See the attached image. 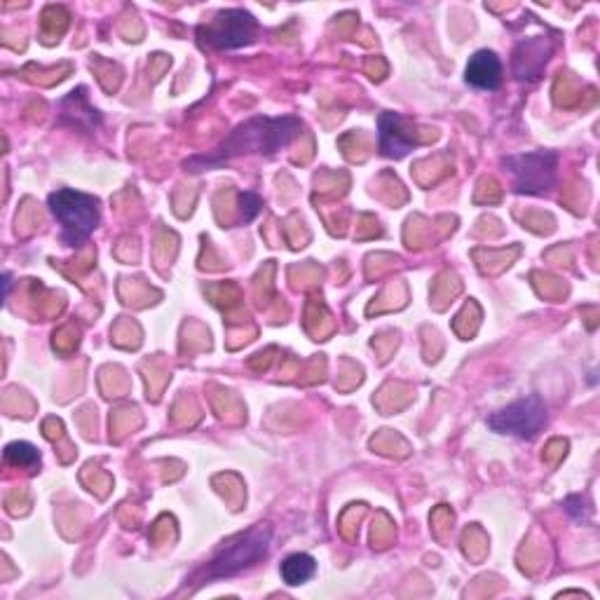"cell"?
Masks as SVG:
<instances>
[{
  "label": "cell",
  "mask_w": 600,
  "mask_h": 600,
  "mask_svg": "<svg viewBox=\"0 0 600 600\" xmlns=\"http://www.w3.org/2000/svg\"><path fill=\"white\" fill-rule=\"evenodd\" d=\"M300 129H303V122H300L296 115H282V118L256 115V118L237 125L233 132L225 136L221 146H218L214 153L190 160L188 167L193 169V172H202L204 167L223 165V162L233 160L237 155L244 153L272 155L277 153V150L289 146L300 134Z\"/></svg>",
  "instance_id": "1"
},
{
  "label": "cell",
  "mask_w": 600,
  "mask_h": 600,
  "mask_svg": "<svg viewBox=\"0 0 600 600\" xmlns=\"http://www.w3.org/2000/svg\"><path fill=\"white\" fill-rule=\"evenodd\" d=\"M50 211L61 228V240L68 247L85 244L101 221L97 197L71 188H61L50 195Z\"/></svg>",
  "instance_id": "2"
},
{
  "label": "cell",
  "mask_w": 600,
  "mask_h": 600,
  "mask_svg": "<svg viewBox=\"0 0 600 600\" xmlns=\"http://www.w3.org/2000/svg\"><path fill=\"white\" fill-rule=\"evenodd\" d=\"M272 544V530L268 525H256V528L247 530V533L233 537L230 542H225L214 561L209 563L204 579H223L233 577L237 572L251 568L261 558L268 556V549Z\"/></svg>",
  "instance_id": "3"
},
{
  "label": "cell",
  "mask_w": 600,
  "mask_h": 600,
  "mask_svg": "<svg viewBox=\"0 0 600 600\" xmlns=\"http://www.w3.org/2000/svg\"><path fill=\"white\" fill-rule=\"evenodd\" d=\"M258 24L247 10H225L211 19L207 26H200L197 36L204 47L211 50H237L256 40Z\"/></svg>",
  "instance_id": "4"
},
{
  "label": "cell",
  "mask_w": 600,
  "mask_h": 600,
  "mask_svg": "<svg viewBox=\"0 0 600 600\" xmlns=\"http://www.w3.org/2000/svg\"><path fill=\"white\" fill-rule=\"evenodd\" d=\"M558 155L551 150H537V153H521L504 158V167L514 176V186L518 193L544 195L556 183Z\"/></svg>",
  "instance_id": "5"
},
{
  "label": "cell",
  "mask_w": 600,
  "mask_h": 600,
  "mask_svg": "<svg viewBox=\"0 0 600 600\" xmlns=\"http://www.w3.org/2000/svg\"><path fill=\"white\" fill-rule=\"evenodd\" d=\"M544 425H547V406L540 397L518 399L488 418V427L493 432L516 439H535Z\"/></svg>",
  "instance_id": "6"
},
{
  "label": "cell",
  "mask_w": 600,
  "mask_h": 600,
  "mask_svg": "<svg viewBox=\"0 0 600 600\" xmlns=\"http://www.w3.org/2000/svg\"><path fill=\"white\" fill-rule=\"evenodd\" d=\"M378 139H380V153L387 158L401 160L411 153L415 141L413 136L404 129V120L397 113H383L378 120Z\"/></svg>",
  "instance_id": "7"
},
{
  "label": "cell",
  "mask_w": 600,
  "mask_h": 600,
  "mask_svg": "<svg viewBox=\"0 0 600 600\" xmlns=\"http://www.w3.org/2000/svg\"><path fill=\"white\" fill-rule=\"evenodd\" d=\"M465 78L476 90H497L502 83V64L497 54L490 50H479L474 57H469Z\"/></svg>",
  "instance_id": "8"
},
{
  "label": "cell",
  "mask_w": 600,
  "mask_h": 600,
  "mask_svg": "<svg viewBox=\"0 0 600 600\" xmlns=\"http://www.w3.org/2000/svg\"><path fill=\"white\" fill-rule=\"evenodd\" d=\"M61 108V120H68L73 127L85 129V132H94L101 125V115L97 108L90 106V101H87L85 87H80V90H73L68 97L59 104Z\"/></svg>",
  "instance_id": "9"
},
{
  "label": "cell",
  "mask_w": 600,
  "mask_h": 600,
  "mask_svg": "<svg viewBox=\"0 0 600 600\" xmlns=\"http://www.w3.org/2000/svg\"><path fill=\"white\" fill-rule=\"evenodd\" d=\"M282 579L289 586H300L305 582H310L317 572V561L310 554H291L289 558H284L282 568Z\"/></svg>",
  "instance_id": "10"
},
{
  "label": "cell",
  "mask_w": 600,
  "mask_h": 600,
  "mask_svg": "<svg viewBox=\"0 0 600 600\" xmlns=\"http://www.w3.org/2000/svg\"><path fill=\"white\" fill-rule=\"evenodd\" d=\"M5 462L12 467L36 469L40 465V450L29 441H12L5 446Z\"/></svg>",
  "instance_id": "11"
},
{
  "label": "cell",
  "mask_w": 600,
  "mask_h": 600,
  "mask_svg": "<svg viewBox=\"0 0 600 600\" xmlns=\"http://www.w3.org/2000/svg\"><path fill=\"white\" fill-rule=\"evenodd\" d=\"M263 209V200L256 193H251V190H244L240 193V211H242V221L251 223L254 218L261 214Z\"/></svg>",
  "instance_id": "12"
},
{
  "label": "cell",
  "mask_w": 600,
  "mask_h": 600,
  "mask_svg": "<svg viewBox=\"0 0 600 600\" xmlns=\"http://www.w3.org/2000/svg\"><path fill=\"white\" fill-rule=\"evenodd\" d=\"M3 284H5V298H8V293H10V275L3 277Z\"/></svg>",
  "instance_id": "13"
}]
</instances>
